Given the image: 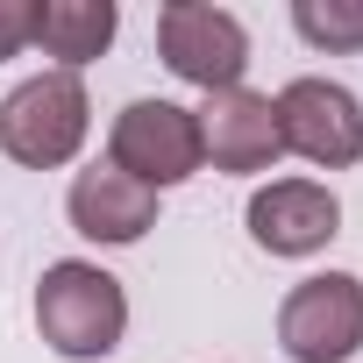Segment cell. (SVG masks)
I'll list each match as a JSON object with an SVG mask.
<instances>
[{
    "label": "cell",
    "instance_id": "cell-1",
    "mask_svg": "<svg viewBox=\"0 0 363 363\" xmlns=\"http://www.w3.org/2000/svg\"><path fill=\"white\" fill-rule=\"evenodd\" d=\"M36 328H43V342H50L57 356L93 363V356L121 349L128 292H121V278H107L100 264L65 257V264H50L43 285H36Z\"/></svg>",
    "mask_w": 363,
    "mask_h": 363
},
{
    "label": "cell",
    "instance_id": "cell-2",
    "mask_svg": "<svg viewBox=\"0 0 363 363\" xmlns=\"http://www.w3.org/2000/svg\"><path fill=\"white\" fill-rule=\"evenodd\" d=\"M93 128V100L79 86V72H36L0 100V150L29 171H57L79 157Z\"/></svg>",
    "mask_w": 363,
    "mask_h": 363
},
{
    "label": "cell",
    "instance_id": "cell-3",
    "mask_svg": "<svg viewBox=\"0 0 363 363\" xmlns=\"http://www.w3.org/2000/svg\"><path fill=\"white\" fill-rule=\"evenodd\" d=\"M107 164L128 171L135 186H150V193L186 186V178L207 164V150H200V114L178 107V100H128V107L114 114Z\"/></svg>",
    "mask_w": 363,
    "mask_h": 363
},
{
    "label": "cell",
    "instance_id": "cell-4",
    "mask_svg": "<svg viewBox=\"0 0 363 363\" xmlns=\"http://www.w3.org/2000/svg\"><path fill=\"white\" fill-rule=\"evenodd\" d=\"M278 342L292 363H349L363 349V278L349 271L299 278L278 306Z\"/></svg>",
    "mask_w": 363,
    "mask_h": 363
},
{
    "label": "cell",
    "instance_id": "cell-5",
    "mask_svg": "<svg viewBox=\"0 0 363 363\" xmlns=\"http://www.w3.org/2000/svg\"><path fill=\"white\" fill-rule=\"evenodd\" d=\"M157 50L186 86H207V93H228L250 72V29L207 0H171L157 15Z\"/></svg>",
    "mask_w": 363,
    "mask_h": 363
},
{
    "label": "cell",
    "instance_id": "cell-6",
    "mask_svg": "<svg viewBox=\"0 0 363 363\" xmlns=\"http://www.w3.org/2000/svg\"><path fill=\"white\" fill-rule=\"evenodd\" d=\"M278 143L299 150L306 164L320 171H342V164H363V100L335 79H292L278 100Z\"/></svg>",
    "mask_w": 363,
    "mask_h": 363
},
{
    "label": "cell",
    "instance_id": "cell-7",
    "mask_svg": "<svg viewBox=\"0 0 363 363\" xmlns=\"http://www.w3.org/2000/svg\"><path fill=\"white\" fill-rule=\"evenodd\" d=\"M250 235L271 257H313L342 235V200L313 178H271L264 193H250Z\"/></svg>",
    "mask_w": 363,
    "mask_h": 363
},
{
    "label": "cell",
    "instance_id": "cell-8",
    "mask_svg": "<svg viewBox=\"0 0 363 363\" xmlns=\"http://www.w3.org/2000/svg\"><path fill=\"white\" fill-rule=\"evenodd\" d=\"M200 150L214 157V171H271L278 150H285L271 100L250 93V86L207 93V107H200Z\"/></svg>",
    "mask_w": 363,
    "mask_h": 363
},
{
    "label": "cell",
    "instance_id": "cell-9",
    "mask_svg": "<svg viewBox=\"0 0 363 363\" xmlns=\"http://www.w3.org/2000/svg\"><path fill=\"white\" fill-rule=\"evenodd\" d=\"M72 228L86 242H143L157 228V193L114 164H93L72 178Z\"/></svg>",
    "mask_w": 363,
    "mask_h": 363
},
{
    "label": "cell",
    "instance_id": "cell-10",
    "mask_svg": "<svg viewBox=\"0 0 363 363\" xmlns=\"http://www.w3.org/2000/svg\"><path fill=\"white\" fill-rule=\"evenodd\" d=\"M114 22H121L114 0H43L29 43H43V57H57V72H79L114 43Z\"/></svg>",
    "mask_w": 363,
    "mask_h": 363
},
{
    "label": "cell",
    "instance_id": "cell-11",
    "mask_svg": "<svg viewBox=\"0 0 363 363\" xmlns=\"http://www.w3.org/2000/svg\"><path fill=\"white\" fill-rule=\"evenodd\" d=\"M292 29L313 50H363V0H292Z\"/></svg>",
    "mask_w": 363,
    "mask_h": 363
},
{
    "label": "cell",
    "instance_id": "cell-12",
    "mask_svg": "<svg viewBox=\"0 0 363 363\" xmlns=\"http://www.w3.org/2000/svg\"><path fill=\"white\" fill-rule=\"evenodd\" d=\"M29 36H36V8H29V0H0V65L22 57Z\"/></svg>",
    "mask_w": 363,
    "mask_h": 363
}]
</instances>
